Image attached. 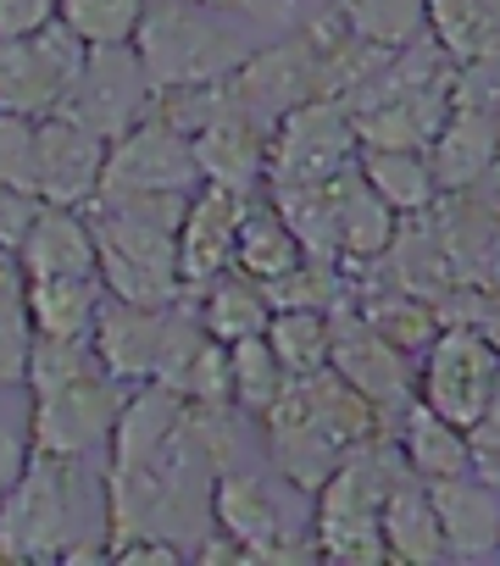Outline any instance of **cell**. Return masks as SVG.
Segmentation results:
<instances>
[{
  "instance_id": "cell-34",
  "label": "cell",
  "mask_w": 500,
  "mask_h": 566,
  "mask_svg": "<svg viewBox=\"0 0 500 566\" xmlns=\"http://www.w3.org/2000/svg\"><path fill=\"white\" fill-rule=\"evenodd\" d=\"M268 345L279 350V361H284L290 378L323 373V367L334 361V317H329V312H306V306H295V312H273V323H268Z\"/></svg>"
},
{
  "instance_id": "cell-11",
  "label": "cell",
  "mask_w": 500,
  "mask_h": 566,
  "mask_svg": "<svg viewBox=\"0 0 500 566\" xmlns=\"http://www.w3.org/2000/svg\"><path fill=\"white\" fill-rule=\"evenodd\" d=\"M84 56H90V45L67 23H51L34 40H0V112H18L34 123L56 117Z\"/></svg>"
},
{
  "instance_id": "cell-28",
  "label": "cell",
  "mask_w": 500,
  "mask_h": 566,
  "mask_svg": "<svg viewBox=\"0 0 500 566\" xmlns=\"http://www.w3.org/2000/svg\"><path fill=\"white\" fill-rule=\"evenodd\" d=\"M301 261H306V250H301L295 228L279 217V206L273 200H250L244 206V222H239V255H233V266L244 277H257V283H279Z\"/></svg>"
},
{
  "instance_id": "cell-16",
  "label": "cell",
  "mask_w": 500,
  "mask_h": 566,
  "mask_svg": "<svg viewBox=\"0 0 500 566\" xmlns=\"http://www.w3.org/2000/svg\"><path fill=\"white\" fill-rule=\"evenodd\" d=\"M439 527H445V555L461 566L500 560V478L456 472V478H428Z\"/></svg>"
},
{
  "instance_id": "cell-33",
  "label": "cell",
  "mask_w": 500,
  "mask_h": 566,
  "mask_svg": "<svg viewBox=\"0 0 500 566\" xmlns=\"http://www.w3.org/2000/svg\"><path fill=\"white\" fill-rule=\"evenodd\" d=\"M334 12L378 51H406L428 34V0H334Z\"/></svg>"
},
{
  "instance_id": "cell-26",
  "label": "cell",
  "mask_w": 500,
  "mask_h": 566,
  "mask_svg": "<svg viewBox=\"0 0 500 566\" xmlns=\"http://www.w3.org/2000/svg\"><path fill=\"white\" fill-rule=\"evenodd\" d=\"M195 312H200L206 334L222 339V345H239V339H250V334H268V323H273L268 290H262L257 277H244L239 266L222 272L217 283H206V290L195 295Z\"/></svg>"
},
{
  "instance_id": "cell-14",
  "label": "cell",
  "mask_w": 500,
  "mask_h": 566,
  "mask_svg": "<svg viewBox=\"0 0 500 566\" xmlns=\"http://www.w3.org/2000/svg\"><path fill=\"white\" fill-rule=\"evenodd\" d=\"M217 533L233 538L244 549V560H312L317 544H295L290 533V516H284V500L244 467H228L217 472Z\"/></svg>"
},
{
  "instance_id": "cell-31",
  "label": "cell",
  "mask_w": 500,
  "mask_h": 566,
  "mask_svg": "<svg viewBox=\"0 0 500 566\" xmlns=\"http://www.w3.org/2000/svg\"><path fill=\"white\" fill-rule=\"evenodd\" d=\"M362 178L400 217H423L439 200V178L428 167V150H362Z\"/></svg>"
},
{
  "instance_id": "cell-13",
  "label": "cell",
  "mask_w": 500,
  "mask_h": 566,
  "mask_svg": "<svg viewBox=\"0 0 500 566\" xmlns=\"http://www.w3.org/2000/svg\"><path fill=\"white\" fill-rule=\"evenodd\" d=\"M195 195L200 189V161H195V139L178 134L173 123H162L156 112L145 123H134L123 139H112L106 150V178L101 195ZM95 195V200H101Z\"/></svg>"
},
{
  "instance_id": "cell-38",
  "label": "cell",
  "mask_w": 500,
  "mask_h": 566,
  "mask_svg": "<svg viewBox=\"0 0 500 566\" xmlns=\"http://www.w3.org/2000/svg\"><path fill=\"white\" fill-rule=\"evenodd\" d=\"M90 373H106L101 356H95V339L40 334V339H34V356H29V395H40V389H62V384L90 378Z\"/></svg>"
},
{
  "instance_id": "cell-17",
  "label": "cell",
  "mask_w": 500,
  "mask_h": 566,
  "mask_svg": "<svg viewBox=\"0 0 500 566\" xmlns=\"http://www.w3.org/2000/svg\"><path fill=\"white\" fill-rule=\"evenodd\" d=\"M106 150L112 139H101L95 128L73 123V117H40V200L51 206H90L101 195L106 178Z\"/></svg>"
},
{
  "instance_id": "cell-7",
  "label": "cell",
  "mask_w": 500,
  "mask_h": 566,
  "mask_svg": "<svg viewBox=\"0 0 500 566\" xmlns=\"http://www.w3.org/2000/svg\"><path fill=\"white\" fill-rule=\"evenodd\" d=\"M84 211H90V228L101 239V261H128V266L178 277V233H184L189 195H178V189H162V195H101Z\"/></svg>"
},
{
  "instance_id": "cell-2",
  "label": "cell",
  "mask_w": 500,
  "mask_h": 566,
  "mask_svg": "<svg viewBox=\"0 0 500 566\" xmlns=\"http://www.w3.org/2000/svg\"><path fill=\"white\" fill-rule=\"evenodd\" d=\"M217 461L200 439V428L184 417V428L139 467H106V516H112V549L128 538H167L189 560L217 527Z\"/></svg>"
},
{
  "instance_id": "cell-18",
  "label": "cell",
  "mask_w": 500,
  "mask_h": 566,
  "mask_svg": "<svg viewBox=\"0 0 500 566\" xmlns=\"http://www.w3.org/2000/svg\"><path fill=\"white\" fill-rule=\"evenodd\" d=\"M167 334H173V306H134V301L106 295L101 323H95L90 339H95L101 367L117 384H150L156 367H162Z\"/></svg>"
},
{
  "instance_id": "cell-24",
  "label": "cell",
  "mask_w": 500,
  "mask_h": 566,
  "mask_svg": "<svg viewBox=\"0 0 500 566\" xmlns=\"http://www.w3.org/2000/svg\"><path fill=\"white\" fill-rule=\"evenodd\" d=\"M395 444L400 455L412 461L417 478H456V472H472V439L461 422L439 417L428 400H412L395 422Z\"/></svg>"
},
{
  "instance_id": "cell-35",
  "label": "cell",
  "mask_w": 500,
  "mask_h": 566,
  "mask_svg": "<svg viewBox=\"0 0 500 566\" xmlns=\"http://www.w3.org/2000/svg\"><path fill=\"white\" fill-rule=\"evenodd\" d=\"M428 34L456 67L494 56V29H489L483 0H428Z\"/></svg>"
},
{
  "instance_id": "cell-9",
  "label": "cell",
  "mask_w": 500,
  "mask_h": 566,
  "mask_svg": "<svg viewBox=\"0 0 500 566\" xmlns=\"http://www.w3.org/2000/svg\"><path fill=\"white\" fill-rule=\"evenodd\" d=\"M351 161H362V134L345 101H301L273 123V167H268V189L273 184H323L334 172H345Z\"/></svg>"
},
{
  "instance_id": "cell-4",
  "label": "cell",
  "mask_w": 500,
  "mask_h": 566,
  "mask_svg": "<svg viewBox=\"0 0 500 566\" xmlns=\"http://www.w3.org/2000/svg\"><path fill=\"white\" fill-rule=\"evenodd\" d=\"M412 478V461L400 455L395 433H378L367 444H356L340 472L317 489L312 505V538L323 560H345V566H378L389 560L384 544V500Z\"/></svg>"
},
{
  "instance_id": "cell-6",
  "label": "cell",
  "mask_w": 500,
  "mask_h": 566,
  "mask_svg": "<svg viewBox=\"0 0 500 566\" xmlns=\"http://www.w3.org/2000/svg\"><path fill=\"white\" fill-rule=\"evenodd\" d=\"M128 389L134 384H117L112 373H90V378H73L62 389L29 395V444L40 455L90 461L95 450L112 444L117 417L128 406Z\"/></svg>"
},
{
  "instance_id": "cell-23",
  "label": "cell",
  "mask_w": 500,
  "mask_h": 566,
  "mask_svg": "<svg viewBox=\"0 0 500 566\" xmlns=\"http://www.w3.org/2000/svg\"><path fill=\"white\" fill-rule=\"evenodd\" d=\"M334 200H340V255L345 261H373L389 255L395 233H400V211L362 178V161H351L345 172L329 178Z\"/></svg>"
},
{
  "instance_id": "cell-32",
  "label": "cell",
  "mask_w": 500,
  "mask_h": 566,
  "mask_svg": "<svg viewBox=\"0 0 500 566\" xmlns=\"http://www.w3.org/2000/svg\"><path fill=\"white\" fill-rule=\"evenodd\" d=\"M228 367H233V406L244 417H268L279 406V395L290 389V373L279 361V350L268 345V334H250L239 345H228Z\"/></svg>"
},
{
  "instance_id": "cell-19",
  "label": "cell",
  "mask_w": 500,
  "mask_h": 566,
  "mask_svg": "<svg viewBox=\"0 0 500 566\" xmlns=\"http://www.w3.org/2000/svg\"><path fill=\"white\" fill-rule=\"evenodd\" d=\"M195 161H200V184L257 195L273 167V123L250 117V112H228L222 123L195 134Z\"/></svg>"
},
{
  "instance_id": "cell-3",
  "label": "cell",
  "mask_w": 500,
  "mask_h": 566,
  "mask_svg": "<svg viewBox=\"0 0 500 566\" xmlns=\"http://www.w3.org/2000/svg\"><path fill=\"white\" fill-rule=\"evenodd\" d=\"M262 428H268L273 467L301 494H317L356 444H367L378 433H395L389 417L351 378H340L334 367L306 373V378H290V389L262 417Z\"/></svg>"
},
{
  "instance_id": "cell-44",
  "label": "cell",
  "mask_w": 500,
  "mask_h": 566,
  "mask_svg": "<svg viewBox=\"0 0 500 566\" xmlns=\"http://www.w3.org/2000/svg\"><path fill=\"white\" fill-rule=\"evenodd\" d=\"M112 560H123V566H173V560H189V555L167 538H128V544L112 549Z\"/></svg>"
},
{
  "instance_id": "cell-21",
  "label": "cell",
  "mask_w": 500,
  "mask_h": 566,
  "mask_svg": "<svg viewBox=\"0 0 500 566\" xmlns=\"http://www.w3.org/2000/svg\"><path fill=\"white\" fill-rule=\"evenodd\" d=\"M18 266L29 277H90V272H101V239L90 228V211L40 200V217H34L29 239L18 244Z\"/></svg>"
},
{
  "instance_id": "cell-15",
  "label": "cell",
  "mask_w": 500,
  "mask_h": 566,
  "mask_svg": "<svg viewBox=\"0 0 500 566\" xmlns=\"http://www.w3.org/2000/svg\"><path fill=\"white\" fill-rule=\"evenodd\" d=\"M257 195H239V189H222V184H200L189 195V211H184V233H178V277L189 301L217 283L222 272H233V255H239V222H244V206Z\"/></svg>"
},
{
  "instance_id": "cell-8",
  "label": "cell",
  "mask_w": 500,
  "mask_h": 566,
  "mask_svg": "<svg viewBox=\"0 0 500 566\" xmlns=\"http://www.w3.org/2000/svg\"><path fill=\"white\" fill-rule=\"evenodd\" d=\"M500 389V345L483 328L445 323L434 345L417 356V400H428L439 417L472 428Z\"/></svg>"
},
{
  "instance_id": "cell-43",
  "label": "cell",
  "mask_w": 500,
  "mask_h": 566,
  "mask_svg": "<svg viewBox=\"0 0 500 566\" xmlns=\"http://www.w3.org/2000/svg\"><path fill=\"white\" fill-rule=\"evenodd\" d=\"M29 455H34V444H29V422H23V428L0 422V494H7V489L23 478Z\"/></svg>"
},
{
  "instance_id": "cell-45",
  "label": "cell",
  "mask_w": 500,
  "mask_h": 566,
  "mask_svg": "<svg viewBox=\"0 0 500 566\" xmlns=\"http://www.w3.org/2000/svg\"><path fill=\"white\" fill-rule=\"evenodd\" d=\"M195 7H244V0H195Z\"/></svg>"
},
{
  "instance_id": "cell-5",
  "label": "cell",
  "mask_w": 500,
  "mask_h": 566,
  "mask_svg": "<svg viewBox=\"0 0 500 566\" xmlns=\"http://www.w3.org/2000/svg\"><path fill=\"white\" fill-rule=\"evenodd\" d=\"M134 51L145 62V78L162 90H184V84H211V78H228L250 51L222 29L211 23L195 0H162V7L145 12L139 34H134Z\"/></svg>"
},
{
  "instance_id": "cell-40",
  "label": "cell",
  "mask_w": 500,
  "mask_h": 566,
  "mask_svg": "<svg viewBox=\"0 0 500 566\" xmlns=\"http://www.w3.org/2000/svg\"><path fill=\"white\" fill-rule=\"evenodd\" d=\"M62 18V0H0V40H34Z\"/></svg>"
},
{
  "instance_id": "cell-12",
  "label": "cell",
  "mask_w": 500,
  "mask_h": 566,
  "mask_svg": "<svg viewBox=\"0 0 500 566\" xmlns=\"http://www.w3.org/2000/svg\"><path fill=\"white\" fill-rule=\"evenodd\" d=\"M334 373L340 378H351L384 417H389V428L400 422V411L417 400V361L400 350V345H389L367 317H362V306L356 301H340L334 312Z\"/></svg>"
},
{
  "instance_id": "cell-27",
  "label": "cell",
  "mask_w": 500,
  "mask_h": 566,
  "mask_svg": "<svg viewBox=\"0 0 500 566\" xmlns=\"http://www.w3.org/2000/svg\"><path fill=\"white\" fill-rule=\"evenodd\" d=\"M106 306V283L101 272L90 277H29V312L40 334H62V339H90Z\"/></svg>"
},
{
  "instance_id": "cell-30",
  "label": "cell",
  "mask_w": 500,
  "mask_h": 566,
  "mask_svg": "<svg viewBox=\"0 0 500 566\" xmlns=\"http://www.w3.org/2000/svg\"><path fill=\"white\" fill-rule=\"evenodd\" d=\"M362 317L389 339V345H400L412 361L434 345V334L445 328L439 323V312H434V301L428 295H417V290H406V283H395V290H362Z\"/></svg>"
},
{
  "instance_id": "cell-1",
  "label": "cell",
  "mask_w": 500,
  "mask_h": 566,
  "mask_svg": "<svg viewBox=\"0 0 500 566\" xmlns=\"http://www.w3.org/2000/svg\"><path fill=\"white\" fill-rule=\"evenodd\" d=\"M0 560H112L106 472L67 455H29L23 478L0 494Z\"/></svg>"
},
{
  "instance_id": "cell-41",
  "label": "cell",
  "mask_w": 500,
  "mask_h": 566,
  "mask_svg": "<svg viewBox=\"0 0 500 566\" xmlns=\"http://www.w3.org/2000/svg\"><path fill=\"white\" fill-rule=\"evenodd\" d=\"M456 101L483 106V112L500 117V56H483V62L456 67Z\"/></svg>"
},
{
  "instance_id": "cell-36",
  "label": "cell",
  "mask_w": 500,
  "mask_h": 566,
  "mask_svg": "<svg viewBox=\"0 0 500 566\" xmlns=\"http://www.w3.org/2000/svg\"><path fill=\"white\" fill-rule=\"evenodd\" d=\"M150 0H62V18L84 45H134Z\"/></svg>"
},
{
  "instance_id": "cell-10",
  "label": "cell",
  "mask_w": 500,
  "mask_h": 566,
  "mask_svg": "<svg viewBox=\"0 0 500 566\" xmlns=\"http://www.w3.org/2000/svg\"><path fill=\"white\" fill-rule=\"evenodd\" d=\"M156 106V84L145 78V62L134 45H90L79 78L67 84L62 117L95 128L101 139H123L134 123H145Z\"/></svg>"
},
{
  "instance_id": "cell-39",
  "label": "cell",
  "mask_w": 500,
  "mask_h": 566,
  "mask_svg": "<svg viewBox=\"0 0 500 566\" xmlns=\"http://www.w3.org/2000/svg\"><path fill=\"white\" fill-rule=\"evenodd\" d=\"M40 123L34 117H18V112H0V184L7 189H23V195H40Z\"/></svg>"
},
{
  "instance_id": "cell-20",
  "label": "cell",
  "mask_w": 500,
  "mask_h": 566,
  "mask_svg": "<svg viewBox=\"0 0 500 566\" xmlns=\"http://www.w3.org/2000/svg\"><path fill=\"white\" fill-rule=\"evenodd\" d=\"M500 161V117L483 106L456 101L445 128L428 145V167L439 178V195H472Z\"/></svg>"
},
{
  "instance_id": "cell-29",
  "label": "cell",
  "mask_w": 500,
  "mask_h": 566,
  "mask_svg": "<svg viewBox=\"0 0 500 566\" xmlns=\"http://www.w3.org/2000/svg\"><path fill=\"white\" fill-rule=\"evenodd\" d=\"M34 312H29V272L18 255L0 250V395L29 389V356H34Z\"/></svg>"
},
{
  "instance_id": "cell-42",
  "label": "cell",
  "mask_w": 500,
  "mask_h": 566,
  "mask_svg": "<svg viewBox=\"0 0 500 566\" xmlns=\"http://www.w3.org/2000/svg\"><path fill=\"white\" fill-rule=\"evenodd\" d=\"M34 217H40V195H23V189H7V184H0V250L18 255V244L29 239Z\"/></svg>"
},
{
  "instance_id": "cell-22",
  "label": "cell",
  "mask_w": 500,
  "mask_h": 566,
  "mask_svg": "<svg viewBox=\"0 0 500 566\" xmlns=\"http://www.w3.org/2000/svg\"><path fill=\"white\" fill-rule=\"evenodd\" d=\"M184 417H189V400L178 389H167L156 378L150 384H134L128 389V406L117 417V433L106 444V467H139V461H150L184 428Z\"/></svg>"
},
{
  "instance_id": "cell-37",
  "label": "cell",
  "mask_w": 500,
  "mask_h": 566,
  "mask_svg": "<svg viewBox=\"0 0 500 566\" xmlns=\"http://www.w3.org/2000/svg\"><path fill=\"white\" fill-rule=\"evenodd\" d=\"M262 290H268L273 312H295V306H306V312H334L340 301H351L345 277H340V261H317V255H306L295 272H284L279 283H262Z\"/></svg>"
},
{
  "instance_id": "cell-25",
  "label": "cell",
  "mask_w": 500,
  "mask_h": 566,
  "mask_svg": "<svg viewBox=\"0 0 500 566\" xmlns=\"http://www.w3.org/2000/svg\"><path fill=\"white\" fill-rule=\"evenodd\" d=\"M384 544H389V560H400V566L450 560L445 555V527H439V511H434V494H428V478L412 472L384 500Z\"/></svg>"
}]
</instances>
